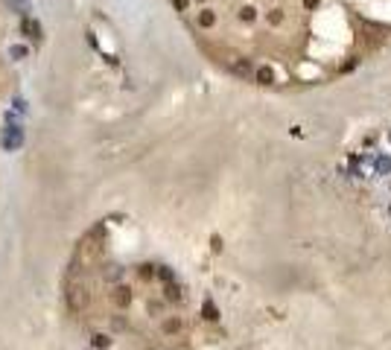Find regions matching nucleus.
<instances>
[{
    "label": "nucleus",
    "instance_id": "4468645a",
    "mask_svg": "<svg viewBox=\"0 0 391 350\" xmlns=\"http://www.w3.org/2000/svg\"><path fill=\"white\" fill-rule=\"evenodd\" d=\"M93 348H108V336H93Z\"/></svg>",
    "mask_w": 391,
    "mask_h": 350
},
{
    "label": "nucleus",
    "instance_id": "2eb2a0df",
    "mask_svg": "<svg viewBox=\"0 0 391 350\" xmlns=\"http://www.w3.org/2000/svg\"><path fill=\"white\" fill-rule=\"evenodd\" d=\"M158 277H161V280H167V283H172V272H169V269H161V272H158Z\"/></svg>",
    "mask_w": 391,
    "mask_h": 350
},
{
    "label": "nucleus",
    "instance_id": "0eeeda50",
    "mask_svg": "<svg viewBox=\"0 0 391 350\" xmlns=\"http://www.w3.org/2000/svg\"><path fill=\"white\" fill-rule=\"evenodd\" d=\"M231 70H234L237 76H248V73H251V64H248L245 58H242V61H231Z\"/></svg>",
    "mask_w": 391,
    "mask_h": 350
},
{
    "label": "nucleus",
    "instance_id": "9b49d317",
    "mask_svg": "<svg viewBox=\"0 0 391 350\" xmlns=\"http://www.w3.org/2000/svg\"><path fill=\"white\" fill-rule=\"evenodd\" d=\"M167 298H169V301H181V286L169 283V286H167Z\"/></svg>",
    "mask_w": 391,
    "mask_h": 350
},
{
    "label": "nucleus",
    "instance_id": "f8f14e48",
    "mask_svg": "<svg viewBox=\"0 0 391 350\" xmlns=\"http://www.w3.org/2000/svg\"><path fill=\"white\" fill-rule=\"evenodd\" d=\"M205 318H207V321H216V318H219V315H216V307H213L210 301H205Z\"/></svg>",
    "mask_w": 391,
    "mask_h": 350
},
{
    "label": "nucleus",
    "instance_id": "1a4fd4ad",
    "mask_svg": "<svg viewBox=\"0 0 391 350\" xmlns=\"http://www.w3.org/2000/svg\"><path fill=\"white\" fill-rule=\"evenodd\" d=\"M181 330V321L178 318H167L164 321V333H178Z\"/></svg>",
    "mask_w": 391,
    "mask_h": 350
},
{
    "label": "nucleus",
    "instance_id": "6ab92c4d",
    "mask_svg": "<svg viewBox=\"0 0 391 350\" xmlns=\"http://www.w3.org/2000/svg\"><path fill=\"white\" fill-rule=\"evenodd\" d=\"M140 277H152V266H143L140 269Z\"/></svg>",
    "mask_w": 391,
    "mask_h": 350
},
{
    "label": "nucleus",
    "instance_id": "f03ea898",
    "mask_svg": "<svg viewBox=\"0 0 391 350\" xmlns=\"http://www.w3.org/2000/svg\"><path fill=\"white\" fill-rule=\"evenodd\" d=\"M88 301H91V295H88V289H85V286H79V283H76V286H70V289H67V307H70L73 313H82V310L88 307Z\"/></svg>",
    "mask_w": 391,
    "mask_h": 350
},
{
    "label": "nucleus",
    "instance_id": "aec40b11",
    "mask_svg": "<svg viewBox=\"0 0 391 350\" xmlns=\"http://www.w3.org/2000/svg\"><path fill=\"white\" fill-rule=\"evenodd\" d=\"M175 9H187V0H175Z\"/></svg>",
    "mask_w": 391,
    "mask_h": 350
},
{
    "label": "nucleus",
    "instance_id": "dca6fc26",
    "mask_svg": "<svg viewBox=\"0 0 391 350\" xmlns=\"http://www.w3.org/2000/svg\"><path fill=\"white\" fill-rule=\"evenodd\" d=\"M280 20H283V15H280V12H272V15H269V23H280Z\"/></svg>",
    "mask_w": 391,
    "mask_h": 350
},
{
    "label": "nucleus",
    "instance_id": "6e6552de",
    "mask_svg": "<svg viewBox=\"0 0 391 350\" xmlns=\"http://www.w3.org/2000/svg\"><path fill=\"white\" fill-rule=\"evenodd\" d=\"M254 76H257V82H260V85H272V82H275V73H272L269 67H260Z\"/></svg>",
    "mask_w": 391,
    "mask_h": 350
},
{
    "label": "nucleus",
    "instance_id": "f257e3e1",
    "mask_svg": "<svg viewBox=\"0 0 391 350\" xmlns=\"http://www.w3.org/2000/svg\"><path fill=\"white\" fill-rule=\"evenodd\" d=\"M0 146H3L6 152L20 149V146H23V129H20V126H6L3 134H0Z\"/></svg>",
    "mask_w": 391,
    "mask_h": 350
},
{
    "label": "nucleus",
    "instance_id": "7ed1b4c3",
    "mask_svg": "<svg viewBox=\"0 0 391 350\" xmlns=\"http://www.w3.org/2000/svg\"><path fill=\"white\" fill-rule=\"evenodd\" d=\"M20 29H23V35H29L32 41H41V23H38V20L23 18V20H20Z\"/></svg>",
    "mask_w": 391,
    "mask_h": 350
},
{
    "label": "nucleus",
    "instance_id": "f3484780",
    "mask_svg": "<svg viewBox=\"0 0 391 350\" xmlns=\"http://www.w3.org/2000/svg\"><path fill=\"white\" fill-rule=\"evenodd\" d=\"M242 18H245V20H251V18H254V9H251V6H245V9H242Z\"/></svg>",
    "mask_w": 391,
    "mask_h": 350
},
{
    "label": "nucleus",
    "instance_id": "39448f33",
    "mask_svg": "<svg viewBox=\"0 0 391 350\" xmlns=\"http://www.w3.org/2000/svg\"><path fill=\"white\" fill-rule=\"evenodd\" d=\"M129 301H131V292H129L126 286H117V289H114V304H117V307H129Z\"/></svg>",
    "mask_w": 391,
    "mask_h": 350
},
{
    "label": "nucleus",
    "instance_id": "a211bd4d",
    "mask_svg": "<svg viewBox=\"0 0 391 350\" xmlns=\"http://www.w3.org/2000/svg\"><path fill=\"white\" fill-rule=\"evenodd\" d=\"M111 327H114V330H123V327H126V321H123V318H114V321H111Z\"/></svg>",
    "mask_w": 391,
    "mask_h": 350
},
{
    "label": "nucleus",
    "instance_id": "ddd939ff",
    "mask_svg": "<svg viewBox=\"0 0 391 350\" xmlns=\"http://www.w3.org/2000/svg\"><path fill=\"white\" fill-rule=\"evenodd\" d=\"M9 55H12V58H26V47H20V44H15V47L9 50Z\"/></svg>",
    "mask_w": 391,
    "mask_h": 350
},
{
    "label": "nucleus",
    "instance_id": "423d86ee",
    "mask_svg": "<svg viewBox=\"0 0 391 350\" xmlns=\"http://www.w3.org/2000/svg\"><path fill=\"white\" fill-rule=\"evenodd\" d=\"M3 6L9 9V12H29V0H3Z\"/></svg>",
    "mask_w": 391,
    "mask_h": 350
},
{
    "label": "nucleus",
    "instance_id": "9d476101",
    "mask_svg": "<svg viewBox=\"0 0 391 350\" xmlns=\"http://www.w3.org/2000/svg\"><path fill=\"white\" fill-rule=\"evenodd\" d=\"M199 23H202V26H213V23H216V15H213V12H202V15H199Z\"/></svg>",
    "mask_w": 391,
    "mask_h": 350
},
{
    "label": "nucleus",
    "instance_id": "20e7f679",
    "mask_svg": "<svg viewBox=\"0 0 391 350\" xmlns=\"http://www.w3.org/2000/svg\"><path fill=\"white\" fill-rule=\"evenodd\" d=\"M102 277H105L108 283H120V280H123V266H117V263H111V266H105V272H102Z\"/></svg>",
    "mask_w": 391,
    "mask_h": 350
}]
</instances>
